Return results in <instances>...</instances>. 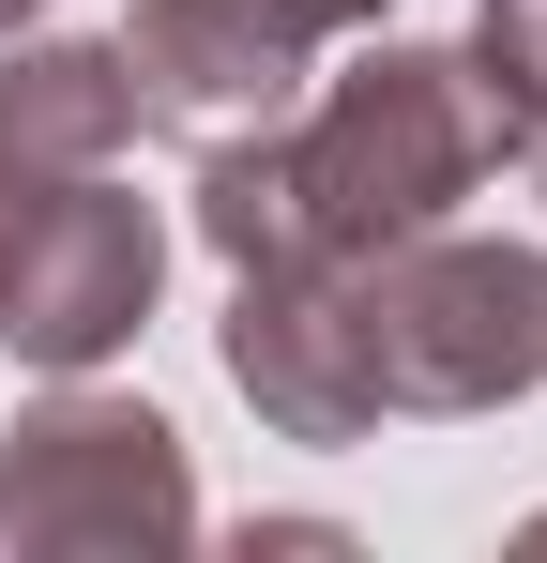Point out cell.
Here are the masks:
<instances>
[{"instance_id":"1","label":"cell","mask_w":547,"mask_h":563,"mask_svg":"<svg viewBox=\"0 0 547 563\" xmlns=\"http://www.w3.org/2000/svg\"><path fill=\"white\" fill-rule=\"evenodd\" d=\"M228 380L274 442L502 411L547 380V244H487L442 213L365 260H274L228 289Z\"/></svg>"},{"instance_id":"2","label":"cell","mask_w":547,"mask_h":563,"mask_svg":"<svg viewBox=\"0 0 547 563\" xmlns=\"http://www.w3.org/2000/svg\"><path fill=\"white\" fill-rule=\"evenodd\" d=\"M502 153H517V107L471 77V46H365V62H320L274 122L198 153V244L228 275L365 260L442 229Z\"/></svg>"},{"instance_id":"3","label":"cell","mask_w":547,"mask_h":563,"mask_svg":"<svg viewBox=\"0 0 547 563\" xmlns=\"http://www.w3.org/2000/svg\"><path fill=\"white\" fill-rule=\"evenodd\" d=\"M0 549H31V563H168V549H198L182 427L153 396H107L91 366L46 380L0 427Z\"/></svg>"},{"instance_id":"4","label":"cell","mask_w":547,"mask_h":563,"mask_svg":"<svg viewBox=\"0 0 547 563\" xmlns=\"http://www.w3.org/2000/svg\"><path fill=\"white\" fill-rule=\"evenodd\" d=\"M395 0H137L107 46H122V77H137V137H182V153H213V137H244L274 107L304 92L335 46H365Z\"/></svg>"},{"instance_id":"5","label":"cell","mask_w":547,"mask_h":563,"mask_svg":"<svg viewBox=\"0 0 547 563\" xmlns=\"http://www.w3.org/2000/svg\"><path fill=\"white\" fill-rule=\"evenodd\" d=\"M153 289H168L153 198H122V168H77V184L0 244V351L31 380H77V366H107V351H137Z\"/></svg>"},{"instance_id":"6","label":"cell","mask_w":547,"mask_h":563,"mask_svg":"<svg viewBox=\"0 0 547 563\" xmlns=\"http://www.w3.org/2000/svg\"><path fill=\"white\" fill-rule=\"evenodd\" d=\"M137 153V77L122 46H62V31H0V244L77 184Z\"/></svg>"},{"instance_id":"7","label":"cell","mask_w":547,"mask_h":563,"mask_svg":"<svg viewBox=\"0 0 547 563\" xmlns=\"http://www.w3.org/2000/svg\"><path fill=\"white\" fill-rule=\"evenodd\" d=\"M471 77L517 107V137H533V107H547V0H471Z\"/></svg>"},{"instance_id":"8","label":"cell","mask_w":547,"mask_h":563,"mask_svg":"<svg viewBox=\"0 0 547 563\" xmlns=\"http://www.w3.org/2000/svg\"><path fill=\"white\" fill-rule=\"evenodd\" d=\"M517 153H533V198H547V107H533V137H517Z\"/></svg>"},{"instance_id":"9","label":"cell","mask_w":547,"mask_h":563,"mask_svg":"<svg viewBox=\"0 0 547 563\" xmlns=\"http://www.w3.org/2000/svg\"><path fill=\"white\" fill-rule=\"evenodd\" d=\"M31 15H46V0H0V31H31Z\"/></svg>"}]
</instances>
